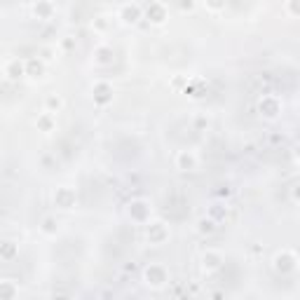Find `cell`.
<instances>
[{
	"label": "cell",
	"mask_w": 300,
	"mask_h": 300,
	"mask_svg": "<svg viewBox=\"0 0 300 300\" xmlns=\"http://www.w3.org/2000/svg\"><path fill=\"white\" fill-rule=\"evenodd\" d=\"M143 277H146L148 286H153V288H162L166 284V270L162 268V265H150V268H146Z\"/></svg>",
	"instance_id": "6da1fadb"
},
{
	"label": "cell",
	"mask_w": 300,
	"mask_h": 300,
	"mask_svg": "<svg viewBox=\"0 0 300 300\" xmlns=\"http://www.w3.org/2000/svg\"><path fill=\"white\" fill-rule=\"evenodd\" d=\"M3 73H5L7 80H19L26 75V61H21V59H10V61L5 63V68H3Z\"/></svg>",
	"instance_id": "7a4b0ae2"
},
{
	"label": "cell",
	"mask_w": 300,
	"mask_h": 300,
	"mask_svg": "<svg viewBox=\"0 0 300 300\" xmlns=\"http://www.w3.org/2000/svg\"><path fill=\"white\" fill-rule=\"evenodd\" d=\"M295 268V256L291 251H282L275 256V270L277 272H282V275H286V272H291V270Z\"/></svg>",
	"instance_id": "3957f363"
},
{
	"label": "cell",
	"mask_w": 300,
	"mask_h": 300,
	"mask_svg": "<svg viewBox=\"0 0 300 300\" xmlns=\"http://www.w3.org/2000/svg\"><path fill=\"white\" fill-rule=\"evenodd\" d=\"M54 202L56 207H61V209H71L75 204V192L71 188H59L54 192Z\"/></svg>",
	"instance_id": "277c9868"
},
{
	"label": "cell",
	"mask_w": 300,
	"mask_h": 300,
	"mask_svg": "<svg viewBox=\"0 0 300 300\" xmlns=\"http://www.w3.org/2000/svg\"><path fill=\"white\" fill-rule=\"evenodd\" d=\"M176 166L183 172H192V169H197V157L190 150H181L176 157Z\"/></svg>",
	"instance_id": "5b68a950"
},
{
	"label": "cell",
	"mask_w": 300,
	"mask_h": 300,
	"mask_svg": "<svg viewBox=\"0 0 300 300\" xmlns=\"http://www.w3.org/2000/svg\"><path fill=\"white\" fill-rule=\"evenodd\" d=\"M148 204L143 202V199H136V202H131L129 204V216L134 218V221H146L148 218Z\"/></svg>",
	"instance_id": "8992f818"
},
{
	"label": "cell",
	"mask_w": 300,
	"mask_h": 300,
	"mask_svg": "<svg viewBox=\"0 0 300 300\" xmlns=\"http://www.w3.org/2000/svg\"><path fill=\"white\" fill-rule=\"evenodd\" d=\"M120 19H122L124 24H136L139 19H141V7L139 5H124L120 10Z\"/></svg>",
	"instance_id": "52a82bcc"
},
{
	"label": "cell",
	"mask_w": 300,
	"mask_h": 300,
	"mask_svg": "<svg viewBox=\"0 0 300 300\" xmlns=\"http://www.w3.org/2000/svg\"><path fill=\"white\" fill-rule=\"evenodd\" d=\"M260 113L268 117H277V113H279V101H277L275 96H265L263 101H260Z\"/></svg>",
	"instance_id": "ba28073f"
},
{
	"label": "cell",
	"mask_w": 300,
	"mask_h": 300,
	"mask_svg": "<svg viewBox=\"0 0 300 300\" xmlns=\"http://www.w3.org/2000/svg\"><path fill=\"white\" fill-rule=\"evenodd\" d=\"M0 295L5 300H14L19 295V286L12 279H3V282H0Z\"/></svg>",
	"instance_id": "9c48e42d"
},
{
	"label": "cell",
	"mask_w": 300,
	"mask_h": 300,
	"mask_svg": "<svg viewBox=\"0 0 300 300\" xmlns=\"http://www.w3.org/2000/svg\"><path fill=\"white\" fill-rule=\"evenodd\" d=\"M33 12H36L38 19L47 21V19L52 17V12H54V7H52V3H49V0H38L36 7H33Z\"/></svg>",
	"instance_id": "30bf717a"
},
{
	"label": "cell",
	"mask_w": 300,
	"mask_h": 300,
	"mask_svg": "<svg viewBox=\"0 0 300 300\" xmlns=\"http://www.w3.org/2000/svg\"><path fill=\"white\" fill-rule=\"evenodd\" d=\"M148 239L153 242V244H159V242H164L166 239V230L162 223H153V225L148 227Z\"/></svg>",
	"instance_id": "8fae6325"
},
{
	"label": "cell",
	"mask_w": 300,
	"mask_h": 300,
	"mask_svg": "<svg viewBox=\"0 0 300 300\" xmlns=\"http://www.w3.org/2000/svg\"><path fill=\"white\" fill-rule=\"evenodd\" d=\"M204 270L207 272H214V270H218L223 265V258H221V253H216V251H209V253H204Z\"/></svg>",
	"instance_id": "7c38bea8"
},
{
	"label": "cell",
	"mask_w": 300,
	"mask_h": 300,
	"mask_svg": "<svg viewBox=\"0 0 300 300\" xmlns=\"http://www.w3.org/2000/svg\"><path fill=\"white\" fill-rule=\"evenodd\" d=\"M43 71H45L43 59H26V75H31V78H40Z\"/></svg>",
	"instance_id": "4fadbf2b"
},
{
	"label": "cell",
	"mask_w": 300,
	"mask_h": 300,
	"mask_svg": "<svg viewBox=\"0 0 300 300\" xmlns=\"http://www.w3.org/2000/svg\"><path fill=\"white\" fill-rule=\"evenodd\" d=\"M148 17L153 19L155 24H162V21H164V17H166V14H164V7H162V5H153L150 10H148Z\"/></svg>",
	"instance_id": "5bb4252c"
},
{
	"label": "cell",
	"mask_w": 300,
	"mask_h": 300,
	"mask_svg": "<svg viewBox=\"0 0 300 300\" xmlns=\"http://www.w3.org/2000/svg\"><path fill=\"white\" fill-rule=\"evenodd\" d=\"M14 253H17V246L14 242H3V249H0V256L5 258V260H12Z\"/></svg>",
	"instance_id": "9a60e30c"
},
{
	"label": "cell",
	"mask_w": 300,
	"mask_h": 300,
	"mask_svg": "<svg viewBox=\"0 0 300 300\" xmlns=\"http://www.w3.org/2000/svg\"><path fill=\"white\" fill-rule=\"evenodd\" d=\"M94 92H96V101L98 104H104V101H108V94H111V87L108 85H104V82H101V85H96V89H94Z\"/></svg>",
	"instance_id": "2e32d148"
},
{
	"label": "cell",
	"mask_w": 300,
	"mask_h": 300,
	"mask_svg": "<svg viewBox=\"0 0 300 300\" xmlns=\"http://www.w3.org/2000/svg\"><path fill=\"white\" fill-rule=\"evenodd\" d=\"M38 127L43 129V131H49V129H52V113H45L43 117H40V120H38Z\"/></svg>",
	"instance_id": "e0dca14e"
},
{
	"label": "cell",
	"mask_w": 300,
	"mask_h": 300,
	"mask_svg": "<svg viewBox=\"0 0 300 300\" xmlns=\"http://www.w3.org/2000/svg\"><path fill=\"white\" fill-rule=\"evenodd\" d=\"M43 232L45 235H56V221L54 218H45L43 221Z\"/></svg>",
	"instance_id": "ac0fdd59"
},
{
	"label": "cell",
	"mask_w": 300,
	"mask_h": 300,
	"mask_svg": "<svg viewBox=\"0 0 300 300\" xmlns=\"http://www.w3.org/2000/svg\"><path fill=\"white\" fill-rule=\"evenodd\" d=\"M59 108H61V98H59V96H49L47 98V111L54 113V111H59Z\"/></svg>",
	"instance_id": "d6986e66"
},
{
	"label": "cell",
	"mask_w": 300,
	"mask_h": 300,
	"mask_svg": "<svg viewBox=\"0 0 300 300\" xmlns=\"http://www.w3.org/2000/svg\"><path fill=\"white\" fill-rule=\"evenodd\" d=\"M288 12L300 17V0H288Z\"/></svg>",
	"instance_id": "ffe728a7"
},
{
	"label": "cell",
	"mask_w": 300,
	"mask_h": 300,
	"mask_svg": "<svg viewBox=\"0 0 300 300\" xmlns=\"http://www.w3.org/2000/svg\"><path fill=\"white\" fill-rule=\"evenodd\" d=\"M199 232H214V221H202V223H199Z\"/></svg>",
	"instance_id": "44dd1931"
},
{
	"label": "cell",
	"mask_w": 300,
	"mask_h": 300,
	"mask_svg": "<svg viewBox=\"0 0 300 300\" xmlns=\"http://www.w3.org/2000/svg\"><path fill=\"white\" fill-rule=\"evenodd\" d=\"M207 3V7H211V10H221L223 5H225V0H204Z\"/></svg>",
	"instance_id": "7402d4cb"
},
{
	"label": "cell",
	"mask_w": 300,
	"mask_h": 300,
	"mask_svg": "<svg viewBox=\"0 0 300 300\" xmlns=\"http://www.w3.org/2000/svg\"><path fill=\"white\" fill-rule=\"evenodd\" d=\"M293 199H295V202H300V183L293 185Z\"/></svg>",
	"instance_id": "603a6c76"
},
{
	"label": "cell",
	"mask_w": 300,
	"mask_h": 300,
	"mask_svg": "<svg viewBox=\"0 0 300 300\" xmlns=\"http://www.w3.org/2000/svg\"><path fill=\"white\" fill-rule=\"evenodd\" d=\"M295 157H298V162H300V146H298V153H295Z\"/></svg>",
	"instance_id": "cb8c5ba5"
}]
</instances>
